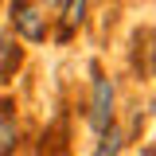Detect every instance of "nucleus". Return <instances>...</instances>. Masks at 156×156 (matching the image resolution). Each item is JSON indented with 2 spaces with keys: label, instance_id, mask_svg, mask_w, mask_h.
I'll use <instances>...</instances> for the list:
<instances>
[{
  "label": "nucleus",
  "instance_id": "obj_1",
  "mask_svg": "<svg viewBox=\"0 0 156 156\" xmlns=\"http://www.w3.org/2000/svg\"><path fill=\"white\" fill-rule=\"evenodd\" d=\"M117 90H113V78L101 74L94 66V86H90V113H86V121H90V129L94 133H105L109 125H113L117 117Z\"/></svg>",
  "mask_w": 156,
  "mask_h": 156
},
{
  "label": "nucleus",
  "instance_id": "obj_2",
  "mask_svg": "<svg viewBox=\"0 0 156 156\" xmlns=\"http://www.w3.org/2000/svg\"><path fill=\"white\" fill-rule=\"evenodd\" d=\"M8 20H12V35L27 39V43H43L47 39V16L35 0H12L8 4Z\"/></svg>",
  "mask_w": 156,
  "mask_h": 156
},
{
  "label": "nucleus",
  "instance_id": "obj_3",
  "mask_svg": "<svg viewBox=\"0 0 156 156\" xmlns=\"http://www.w3.org/2000/svg\"><path fill=\"white\" fill-rule=\"evenodd\" d=\"M20 148V113L12 98H0V156H12Z\"/></svg>",
  "mask_w": 156,
  "mask_h": 156
},
{
  "label": "nucleus",
  "instance_id": "obj_4",
  "mask_svg": "<svg viewBox=\"0 0 156 156\" xmlns=\"http://www.w3.org/2000/svg\"><path fill=\"white\" fill-rule=\"evenodd\" d=\"M20 66H23V47H20V39L12 35V31H0V82H8Z\"/></svg>",
  "mask_w": 156,
  "mask_h": 156
},
{
  "label": "nucleus",
  "instance_id": "obj_5",
  "mask_svg": "<svg viewBox=\"0 0 156 156\" xmlns=\"http://www.w3.org/2000/svg\"><path fill=\"white\" fill-rule=\"evenodd\" d=\"M86 12H90V0H62V16H58V39L62 43L86 23Z\"/></svg>",
  "mask_w": 156,
  "mask_h": 156
},
{
  "label": "nucleus",
  "instance_id": "obj_6",
  "mask_svg": "<svg viewBox=\"0 0 156 156\" xmlns=\"http://www.w3.org/2000/svg\"><path fill=\"white\" fill-rule=\"evenodd\" d=\"M121 148H125V133H121L117 125H109V129L101 133V140H98L94 156H121Z\"/></svg>",
  "mask_w": 156,
  "mask_h": 156
},
{
  "label": "nucleus",
  "instance_id": "obj_7",
  "mask_svg": "<svg viewBox=\"0 0 156 156\" xmlns=\"http://www.w3.org/2000/svg\"><path fill=\"white\" fill-rule=\"evenodd\" d=\"M0 4H4V0H0Z\"/></svg>",
  "mask_w": 156,
  "mask_h": 156
}]
</instances>
